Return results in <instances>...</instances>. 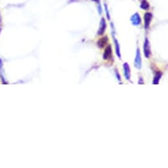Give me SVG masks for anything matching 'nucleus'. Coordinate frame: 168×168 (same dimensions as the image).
Wrapping results in <instances>:
<instances>
[{
    "instance_id": "1",
    "label": "nucleus",
    "mask_w": 168,
    "mask_h": 168,
    "mask_svg": "<svg viewBox=\"0 0 168 168\" xmlns=\"http://www.w3.org/2000/svg\"><path fill=\"white\" fill-rule=\"evenodd\" d=\"M143 54L146 58H150L151 55V44H150V41L148 38H145L143 42Z\"/></svg>"
},
{
    "instance_id": "2",
    "label": "nucleus",
    "mask_w": 168,
    "mask_h": 168,
    "mask_svg": "<svg viewBox=\"0 0 168 168\" xmlns=\"http://www.w3.org/2000/svg\"><path fill=\"white\" fill-rule=\"evenodd\" d=\"M135 67L138 70H140L142 67V57H141V53H140L139 48L136 49V57H135Z\"/></svg>"
},
{
    "instance_id": "3",
    "label": "nucleus",
    "mask_w": 168,
    "mask_h": 168,
    "mask_svg": "<svg viewBox=\"0 0 168 168\" xmlns=\"http://www.w3.org/2000/svg\"><path fill=\"white\" fill-rule=\"evenodd\" d=\"M152 18H153V15L151 13H145L144 14V28L145 29H148L150 27Z\"/></svg>"
},
{
    "instance_id": "4",
    "label": "nucleus",
    "mask_w": 168,
    "mask_h": 168,
    "mask_svg": "<svg viewBox=\"0 0 168 168\" xmlns=\"http://www.w3.org/2000/svg\"><path fill=\"white\" fill-rule=\"evenodd\" d=\"M130 21L134 26H139L141 24V17H140L139 13H136L130 17Z\"/></svg>"
},
{
    "instance_id": "5",
    "label": "nucleus",
    "mask_w": 168,
    "mask_h": 168,
    "mask_svg": "<svg viewBox=\"0 0 168 168\" xmlns=\"http://www.w3.org/2000/svg\"><path fill=\"white\" fill-rule=\"evenodd\" d=\"M106 19L102 18L101 20H100V28H99V31H98V34H99V35H103V34H104V33L106 32Z\"/></svg>"
},
{
    "instance_id": "6",
    "label": "nucleus",
    "mask_w": 168,
    "mask_h": 168,
    "mask_svg": "<svg viewBox=\"0 0 168 168\" xmlns=\"http://www.w3.org/2000/svg\"><path fill=\"white\" fill-rule=\"evenodd\" d=\"M123 73H124V76H125L126 79L130 80L131 73H130V68H129V65H128V63H124L123 64Z\"/></svg>"
},
{
    "instance_id": "7",
    "label": "nucleus",
    "mask_w": 168,
    "mask_h": 168,
    "mask_svg": "<svg viewBox=\"0 0 168 168\" xmlns=\"http://www.w3.org/2000/svg\"><path fill=\"white\" fill-rule=\"evenodd\" d=\"M112 57V48L111 46H107L103 54V59L104 60H108Z\"/></svg>"
},
{
    "instance_id": "8",
    "label": "nucleus",
    "mask_w": 168,
    "mask_h": 168,
    "mask_svg": "<svg viewBox=\"0 0 168 168\" xmlns=\"http://www.w3.org/2000/svg\"><path fill=\"white\" fill-rule=\"evenodd\" d=\"M162 78V72L161 71H158L155 74V76H154L153 81H152V84H153V85H158L159 83V80H160V78Z\"/></svg>"
},
{
    "instance_id": "9",
    "label": "nucleus",
    "mask_w": 168,
    "mask_h": 168,
    "mask_svg": "<svg viewBox=\"0 0 168 168\" xmlns=\"http://www.w3.org/2000/svg\"><path fill=\"white\" fill-rule=\"evenodd\" d=\"M114 45H115V52H116V55H117L119 58H121V57H122V56H121L119 42H118V41H117V39H116V38H114Z\"/></svg>"
},
{
    "instance_id": "10",
    "label": "nucleus",
    "mask_w": 168,
    "mask_h": 168,
    "mask_svg": "<svg viewBox=\"0 0 168 168\" xmlns=\"http://www.w3.org/2000/svg\"><path fill=\"white\" fill-rule=\"evenodd\" d=\"M106 41H107V38L106 37H103V38L100 39V40L98 41V46L99 48H103L105 45L106 44Z\"/></svg>"
},
{
    "instance_id": "11",
    "label": "nucleus",
    "mask_w": 168,
    "mask_h": 168,
    "mask_svg": "<svg viewBox=\"0 0 168 168\" xmlns=\"http://www.w3.org/2000/svg\"><path fill=\"white\" fill-rule=\"evenodd\" d=\"M141 8L143 9V10H148L150 8V5L149 3L147 2V0H142L141 1Z\"/></svg>"
},
{
    "instance_id": "12",
    "label": "nucleus",
    "mask_w": 168,
    "mask_h": 168,
    "mask_svg": "<svg viewBox=\"0 0 168 168\" xmlns=\"http://www.w3.org/2000/svg\"><path fill=\"white\" fill-rule=\"evenodd\" d=\"M104 7H105V11H106V17H107V19H110V14H109V11H108V9H107V5H106V3L104 4Z\"/></svg>"
},
{
    "instance_id": "13",
    "label": "nucleus",
    "mask_w": 168,
    "mask_h": 168,
    "mask_svg": "<svg viewBox=\"0 0 168 168\" xmlns=\"http://www.w3.org/2000/svg\"><path fill=\"white\" fill-rule=\"evenodd\" d=\"M115 74H116V77H117V79L121 81V76L119 75V73H118L117 70H115Z\"/></svg>"
},
{
    "instance_id": "14",
    "label": "nucleus",
    "mask_w": 168,
    "mask_h": 168,
    "mask_svg": "<svg viewBox=\"0 0 168 168\" xmlns=\"http://www.w3.org/2000/svg\"><path fill=\"white\" fill-rule=\"evenodd\" d=\"M138 84H144L143 78H139V81H138Z\"/></svg>"
},
{
    "instance_id": "15",
    "label": "nucleus",
    "mask_w": 168,
    "mask_h": 168,
    "mask_svg": "<svg viewBox=\"0 0 168 168\" xmlns=\"http://www.w3.org/2000/svg\"><path fill=\"white\" fill-rule=\"evenodd\" d=\"M98 11H99V13H100V14H101L102 11H101V7H100V5H99V6H98Z\"/></svg>"
},
{
    "instance_id": "16",
    "label": "nucleus",
    "mask_w": 168,
    "mask_h": 168,
    "mask_svg": "<svg viewBox=\"0 0 168 168\" xmlns=\"http://www.w3.org/2000/svg\"><path fill=\"white\" fill-rule=\"evenodd\" d=\"M2 68V60L0 59V69Z\"/></svg>"
},
{
    "instance_id": "17",
    "label": "nucleus",
    "mask_w": 168,
    "mask_h": 168,
    "mask_svg": "<svg viewBox=\"0 0 168 168\" xmlns=\"http://www.w3.org/2000/svg\"><path fill=\"white\" fill-rule=\"evenodd\" d=\"M92 1H94V2H96V3H99V2H100V0H92Z\"/></svg>"
},
{
    "instance_id": "18",
    "label": "nucleus",
    "mask_w": 168,
    "mask_h": 168,
    "mask_svg": "<svg viewBox=\"0 0 168 168\" xmlns=\"http://www.w3.org/2000/svg\"><path fill=\"white\" fill-rule=\"evenodd\" d=\"M0 32H1V28H0Z\"/></svg>"
}]
</instances>
